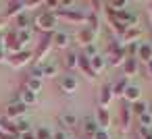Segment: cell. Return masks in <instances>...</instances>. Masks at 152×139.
I'll use <instances>...</instances> for the list:
<instances>
[{"label": "cell", "instance_id": "6da1fadb", "mask_svg": "<svg viewBox=\"0 0 152 139\" xmlns=\"http://www.w3.org/2000/svg\"><path fill=\"white\" fill-rule=\"evenodd\" d=\"M104 58H106V62H108L110 67H121V64L125 62V58H127V50H125V46H123L121 42L113 40V42L108 44V48H106Z\"/></svg>", "mask_w": 152, "mask_h": 139}, {"label": "cell", "instance_id": "7a4b0ae2", "mask_svg": "<svg viewBox=\"0 0 152 139\" xmlns=\"http://www.w3.org/2000/svg\"><path fill=\"white\" fill-rule=\"evenodd\" d=\"M56 23H58V19H56L54 11H42V13H40V15H36V19H34L36 29H38V31H42L44 35H46V33H52V31H54V27H56Z\"/></svg>", "mask_w": 152, "mask_h": 139}, {"label": "cell", "instance_id": "3957f363", "mask_svg": "<svg viewBox=\"0 0 152 139\" xmlns=\"http://www.w3.org/2000/svg\"><path fill=\"white\" fill-rule=\"evenodd\" d=\"M52 33H46V35H42V40L38 42V48H36V52H34V58H36V64H44V60L48 58V54H50V50H52Z\"/></svg>", "mask_w": 152, "mask_h": 139}, {"label": "cell", "instance_id": "277c9868", "mask_svg": "<svg viewBox=\"0 0 152 139\" xmlns=\"http://www.w3.org/2000/svg\"><path fill=\"white\" fill-rule=\"evenodd\" d=\"M54 15H56V19H65L69 23H75V25L86 23V19H88V15L81 13V11H77V9H56Z\"/></svg>", "mask_w": 152, "mask_h": 139}, {"label": "cell", "instance_id": "5b68a950", "mask_svg": "<svg viewBox=\"0 0 152 139\" xmlns=\"http://www.w3.org/2000/svg\"><path fill=\"white\" fill-rule=\"evenodd\" d=\"M31 58H34V52H31V50H21V52H17V54H9V56H7V62H9L13 69H21V67H25L27 62H31Z\"/></svg>", "mask_w": 152, "mask_h": 139}, {"label": "cell", "instance_id": "8992f818", "mask_svg": "<svg viewBox=\"0 0 152 139\" xmlns=\"http://www.w3.org/2000/svg\"><path fill=\"white\" fill-rule=\"evenodd\" d=\"M25 112H27V106H25V104H21V102H9L7 108H4V118L17 122Z\"/></svg>", "mask_w": 152, "mask_h": 139}, {"label": "cell", "instance_id": "52a82bcc", "mask_svg": "<svg viewBox=\"0 0 152 139\" xmlns=\"http://www.w3.org/2000/svg\"><path fill=\"white\" fill-rule=\"evenodd\" d=\"M56 85H58V89H61L63 93H67V96H73V93L77 91V79H75L73 75H61V77L56 79Z\"/></svg>", "mask_w": 152, "mask_h": 139}, {"label": "cell", "instance_id": "ba28073f", "mask_svg": "<svg viewBox=\"0 0 152 139\" xmlns=\"http://www.w3.org/2000/svg\"><path fill=\"white\" fill-rule=\"evenodd\" d=\"M96 38H98V31L90 29L88 25H86V27H81V29L75 33V40H77V44H81L83 48H86V46H90V44H96Z\"/></svg>", "mask_w": 152, "mask_h": 139}, {"label": "cell", "instance_id": "9c48e42d", "mask_svg": "<svg viewBox=\"0 0 152 139\" xmlns=\"http://www.w3.org/2000/svg\"><path fill=\"white\" fill-rule=\"evenodd\" d=\"M113 98H115V96H113V83H104V85L100 87V91H98V108L108 110Z\"/></svg>", "mask_w": 152, "mask_h": 139}, {"label": "cell", "instance_id": "30bf717a", "mask_svg": "<svg viewBox=\"0 0 152 139\" xmlns=\"http://www.w3.org/2000/svg\"><path fill=\"white\" fill-rule=\"evenodd\" d=\"M131 108L127 106V104H121L119 106V125H121V131L123 133H129V129H131Z\"/></svg>", "mask_w": 152, "mask_h": 139}, {"label": "cell", "instance_id": "8fae6325", "mask_svg": "<svg viewBox=\"0 0 152 139\" xmlns=\"http://www.w3.org/2000/svg\"><path fill=\"white\" fill-rule=\"evenodd\" d=\"M123 100L131 106V104H135V102H140L142 100V87L140 85H127V89H125V93H123Z\"/></svg>", "mask_w": 152, "mask_h": 139}, {"label": "cell", "instance_id": "7c38bea8", "mask_svg": "<svg viewBox=\"0 0 152 139\" xmlns=\"http://www.w3.org/2000/svg\"><path fill=\"white\" fill-rule=\"evenodd\" d=\"M0 135H7V137H19L17 133V122L9 120V118H0Z\"/></svg>", "mask_w": 152, "mask_h": 139}, {"label": "cell", "instance_id": "4fadbf2b", "mask_svg": "<svg viewBox=\"0 0 152 139\" xmlns=\"http://www.w3.org/2000/svg\"><path fill=\"white\" fill-rule=\"evenodd\" d=\"M140 38H142L140 25H137V27H127V31L121 35V44H123V46H129V44H135V40H140Z\"/></svg>", "mask_w": 152, "mask_h": 139}, {"label": "cell", "instance_id": "5bb4252c", "mask_svg": "<svg viewBox=\"0 0 152 139\" xmlns=\"http://www.w3.org/2000/svg\"><path fill=\"white\" fill-rule=\"evenodd\" d=\"M96 125H98V129L106 131L110 127V112L104 108H96Z\"/></svg>", "mask_w": 152, "mask_h": 139}, {"label": "cell", "instance_id": "9a60e30c", "mask_svg": "<svg viewBox=\"0 0 152 139\" xmlns=\"http://www.w3.org/2000/svg\"><path fill=\"white\" fill-rule=\"evenodd\" d=\"M121 69H123V77L125 79H129V77H133L135 73H137V58H125V62L121 64Z\"/></svg>", "mask_w": 152, "mask_h": 139}, {"label": "cell", "instance_id": "2e32d148", "mask_svg": "<svg viewBox=\"0 0 152 139\" xmlns=\"http://www.w3.org/2000/svg\"><path fill=\"white\" fill-rule=\"evenodd\" d=\"M135 58H140L142 62H150L152 60V44H148V42H142L140 44V48H137V54H135Z\"/></svg>", "mask_w": 152, "mask_h": 139}, {"label": "cell", "instance_id": "e0dca14e", "mask_svg": "<svg viewBox=\"0 0 152 139\" xmlns=\"http://www.w3.org/2000/svg\"><path fill=\"white\" fill-rule=\"evenodd\" d=\"M23 11H25V2H9V7H7V11H4V19L19 17Z\"/></svg>", "mask_w": 152, "mask_h": 139}, {"label": "cell", "instance_id": "ac0fdd59", "mask_svg": "<svg viewBox=\"0 0 152 139\" xmlns=\"http://www.w3.org/2000/svg\"><path fill=\"white\" fill-rule=\"evenodd\" d=\"M90 67H92V73H94V75L102 73L104 67H106V58H104V54H96V56H92V58H90Z\"/></svg>", "mask_w": 152, "mask_h": 139}, {"label": "cell", "instance_id": "d6986e66", "mask_svg": "<svg viewBox=\"0 0 152 139\" xmlns=\"http://www.w3.org/2000/svg\"><path fill=\"white\" fill-rule=\"evenodd\" d=\"M69 42H71V38H69L67 33H63V31H58V33L52 35V44H54V48L67 50V48H69Z\"/></svg>", "mask_w": 152, "mask_h": 139}, {"label": "cell", "instance_id": "ffe728a7", "mask_svg": "<svg viewBox=\"0 0 152 139\" xmlns=\"http://www.w3.org/2000/svg\"><path fill=\"white\" fill-rule=\"evenodd\" d=\"M77 69L83 73V75H88L90 79H94L96 75L92 73V67H90V58L88 56H83V54H79V60H77Z\"/></svg>", "mask_w": 152, "mask_h": 139}, {"label": "cell", "instance_id": "44dd1931", "mask_svg": "<svg viewBox=\"0 0 152 139\" xmlns=\"http://www.w3.org/2000/svg\"><path fill=\"white\" fill-rule=\"evenodd\" d=\"M19 100H21V104H25V106H34L36 102H38V93H34V91H29V89H21L19 91Z\"/></svg>", "mask_w": 152, "mask_h": 139}, {"label": "cell", "instance_id": "7402d4cb", "mask_svg": "<svg viewBox=\"0 0 152 139\" xmlns=\"http://www.w3.org/2000/svg\"><path fill=\"white\" fill-rule=\"evenodd\" d=\"M58 122H61L65 129H73V127H77V116H75L73 112H63V114L58 116Z\"/></svg>", "mask_w": 152, "mask_h": 139}, {"label": "cell", "instance_id": "603a6c76", "mask_svg": "<svg viewBox=\"0 0 152 139\" xmlns=\"http://www.w3.org/2000/svg\"><path fill=\"white\" fill-rule=\"evenodd\" d=\"M29 23H31V21L21 13L19 17H15V31H25V29H29Z\"/></svg>", "mask_w": 152, "mask_h": 139}, {"label": "cell", "instance_id": "cb8c5ba5", "mask_svg": "<svg viewBox=\"0 0 152 139\" xmlns=\"http://www.w3.org/2000/svg\"><path fill=\"white\" fill-rule=\"evenodd\" d=\"M129 108H131V114H133L135 118L148 112V104H146V102H142V100H140V102H135V104H131Z\"/></svg>", "mask_w": 152, "mask_h": 139}, {"label": "cell", "instance_id": "d4e9b609", "mask_svg": "<svg viewBox=\"0 0 152 139\" xmlns=\"http://www.w3.org/2000/svg\"><path fill=\"white\" fill-rule=\"evenodd\" d=\"M77 60H79V54L73 52V50H69L67 56H65V67L67 69H77Z\"/></svg>", "mask_w": 152, "mask_h": 139}, {"label": "cell", "instance_id": "484cf974", "mask_svg": "<svg viewBox=\"0 0 152 139\" xmlns=\"http://www.w3.org/2000/svg\"><path fill=\"white\" fill-rule=\"evenodd\" d=\"M127 85H129V83H127V79H125V77H123L121 81L113 83V96H115V98H117V96H121V98H123V93H125Z\"/></svg>", "mask_w": 152, "mask_h": 139}, {"label": "cell", "instance_id": "4316f807", "mask_svg": "<svg viewBox=\"0 0 152 139\" xmlns=\"http://www.w3.org/2000/svg\"><path fill=\"white\" fill-rule=\"evenodd\" d=\"M44 77H56L58 79V64L56 62H44Z\"/></svg>", "mask_w": 152, "mask_h": 139}, {"label": "cell", "instance_id": "83f0119b", "mask_svg": "<svg viewBox=\"0 0 152 139\" xmlns=\"http://www.w3.org/2000/svg\"><path fill=\"white\" fill-rule=\"evenodd\" d=\"M25 89H29V91H34V93H38V91L42 89V79H36V77H29V79L25 81Z\"/></svg>", "mask_w": 152, "mask_h": 139}, {"label": "cell", "instance_id": "f1b7e54d", "mask_svg": "<svg viewBox=\"0 0 152 139\" xmlns=\"http://www.w3.org/2000/svg\"><path fill=\"white\" fill-rule=\"evenodd\" d=\"M83 131H86V135H90V137H92V135L98 131L96 118H92V116H90V118H86V122H83Z\"/></svg>", "mask_w": 152, "mask_h": 139}, {"label": "cell", "instance_id": "f546056e", "mask_svg": "<svg viewBox=\"0 0 152 139\" xmlns=\"http://www.w3.org/2000/svg\"><path fill=\"white\" fill-rule=\"evenodd\" d=\"M17 35H19V44H21V48L25 50V44L31 40L34 31H31V29H25V31H17Z\"/></svg>", "mask_w": 152, "mask_h": 139}, {"label": "cell", "instance_id": "4dcf8cb0", "mask_svg": "<svg viewBox=\"0 0 152 139\" xmlns=\"http://www.w3.org/2000/svg\"><path fill=\"white\" fill-rule=\"evenodd\" d=\"M34 137H36V139H52V133H50L46 127H38V129L34 131Z\"/></svg>", "mask_w": 152, "mask_h": 139}, {"label": "cell", "instance_id": "1f68e13d", "mask_svg": "<svg viewBox=\"0 0 152 139\" xmlns=\"http://www.w3.org/2000/svg\"><path fill=\"white\" fill-rule=\"evenodd\" d=\"M17 133H19V137L25 135V133H31L29 122H27V120H17Z\"/></svg>", "mask_w": 152, "mask_h": 139}, {"label": "cell", "instance_id": "d6a6232c", "mask_svg": "<svg viewBox=\"0 0 152 139\" xmlns=\"http://www.w3.org/2000/svg\"><path fill=\"white\" fill-rule=\"evenodd\" d=\"M137 125L140 127H146V129H152V116L146 112V114H142V116H137Z\"/></svg>", "mask_w": 152, "mask_h": 139}, {"label": "cell", "instance_id": "836d02e7", "mask_svg": "<svg viewBox=\"0 0 152 139\" xmlns=\"http://www.w3.org/2000/svg\"><path fill=\"white\" fill-rule=\"evenodd\" d=\"M137 139H152V129L137 127Z\"/></svg>", "mask_w": 152, "mask_h": 139}, {"label": "cell", "instance_id": "e575fe53", "mask_svg": "<svg viewBox=\"0 0 152 139\" xmlns=\"http://www.w3.org/2000/svg\"><path fill=\"white\" fill-rule=\"evenodd\" d=\"M96 54H100V52H98V48H96V44H90V46H86V48H83V56L92 58V56H96Z\"/></svg>", "mask_w": 152, "mask_h": 139}, {"label": "cell", "instance_id": "d590c367", "mask_svg": "<svg viewBox=\"0 0 152 139\" xmlns=\"http://www.w3.org/2000/svg\"><path fill=\"white\" fill-rule=\"evenodd\" d=\"M31 77H36V79H44V64H34V69H31Z\"/></svg>", "mask_w": 152, "mask_h": 139}, {"label": "cell", "instance_id": "8d00e7d4", "mask_svg": "<svg viewBox=\"0 0 152 139\" xmlns=\"http://www.w3.org/2000/svg\"><path fill=\"white\" fill-rule=\"evenodd\" d=\"M92 139H110V135H108V131H102V129H98V131L92 135Z\"/></svg>", "mask_w": 152, "mask_h": 139}, {"label": "cell", "instance_id": "74e56055", "mask_svg": "<svg viewBox=\"0 0 152 139\" xmlns=\"http://www.w3.org/2000/svg\"><path fill=\"white\" fill-rule=\"evenodd\" d=\"M0 62H7V50H4L2 42H0Z\"/></svg>", "mask_w": 152, "mask_h": 139}, {"label": "cell", "instance_id": "f35d334b", "mask_svg": "<svg viewBox=\"0 0 152 139\" xmlns=\"http://www.w3.org/2000/svg\"><path fill=\"white\" fill-rule=\"evenodd\" d=\"M52 139H69L63 131H58V133H52Z\"/></svg>", "mask_w": 152, "mask_h": 139}, {"label": "cell", "instance_id": "ab89813d", "mask_svg": "<svg viewBox=\"0 0 152 139\" xmlns=\"http://www.w3.org/2000/svg\"><path fill=\"white\" fill-rule=\"evenodd\" d=\"M146 71H148V75H146V77H148V79L152 81V60H150V62L146 64Z\"/></svg>", "mask_w": 152, "mask_h": 139}, {"label": "cell", "instance_id": "60d3db41", "mask_svg": "<svg viewBox=\"0 0 152 139\" xmlns=\"http://www.w3.org/2000/svg\"><path fill=\"white\" fill-rule=\"evenodd\" d=\"M148 114H150V116H152V102H150V104H148Z\"/></svg>", "mask_w": 152, "mask_h": 139}, {"label": "cell", "instance_id": "b9f144b4", "mask_svg": "<svg viewBox=\"0 0 152 139\" xmlns=\"http://www.w3.org/2000/svg\"><path fill=\"white\" fill-rule=\"evenodd\" d=\"M148 11H150V17H152V2L148 4Z\"/></svg>", "mask_w": 152, "mask_h": 139}, {"label": "cell", "instance_id": "7bdbcfd3", "mask_svg": "<svg viewBox=\"0 0 152 139\" xmlns=\"http://www.w3.org/2000/svg\"><path fill=\"white\" fill-rule=\"evenodd\" d=\"M135 139H137V137H135Z\"/></svg>", "mask_w": 152, "mask_h": 139}]
</instances>
